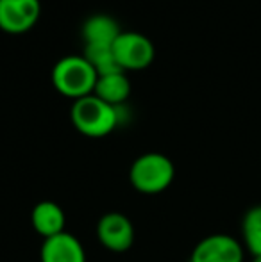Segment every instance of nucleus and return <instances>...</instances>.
<instances>
[{
	"label": "nucleus",
	"mask_w": 261,
	"mask_h": 262,
	"mask_svg": "<svg viewBox=\"0 0 261 262\" xmlns=\"http://www.w3.org/2000/svg\"><path fill=\"white\" fill-rule=\"evenodd\" d=\"M95 97L113 107H120L131 95V82L126 72L101 75L95 84Z\"/></svg>",
	"instance_id": "obj_11"
},
{
	"label": "nucleus",
	"mask_w": 261,
	"mask_h": 262,
	"mask_svg": "<svg viewBox=\"0 0 261 262\" xmlns=\"http://www.w3.org/2000/svg\"><path fill=\"white\" fill-rule=\"evenodd\" d=\"M188 262H244V246L233 235L213 234L193 248Z\"/></svg>",
	"instance_id": "obj_7"
},
{
	"label": "nucleus",
	"mask_w": 261,
	"mask_h": 262,
	"mask_svg": "<svg viewBox=\"0 0 261 262\" xmlns=\"http://www.w3.org/2000/svg\"><path fill=\"white\" fill-rule=\"evenodd\" d=\"M70 118L77 130L88 138H104L118 125V107L106 104L95 95L73 102Z\"/></svg>",
	"instance_id": "obj_1"
},
{
	"label": "nucleus",
	"mask_w": 261,
	"mask_h": 262,
	"mask_svg": "<svg viewBox=\"0 0 261 262\" xmlns=\"http://www.w3.org/2000/svg\"><path fill=\"white\" fill-rule=\"evenodd\" d=\"M175 177L174 162L163 154H143L132 162L129 179L136 191L157 194L170 187Z\"/></svg>",
	"instance_id": "obj_3"
},
{
	"label": "nucleus",
	"mask_w": 261,
	"mask_h": 262,
	"mask_svg": "<svg viewBox=\"0 0 261 262\" xmlns=\"http://www.w3.org/2000/svg\"><path fill=\"white\" fill-rule=\"evenodd\" d=\"M31 220L34 230L45 239L54 237V235L65 232V212L56 202L43 200L39 204H36V207L32 209Z\"/></svg>",
	"instance_id": "obj_9"
},
{
	"label": "nucleus",
	"mask_w": 261,
	"mask_h": 262,
	"mask_svg": "<svg viewBox=\"0 0 261 262\" xmlns=\"http://www.w3.org/2000/svg\"><path fill=\"white\" fill-rule=\"evenodd\" d=\"M113 52L124 72H138L154 61V45L147 36L139 32H122L115 43Z\"/></svg>",
	"instance_id": "obj_4"
},
{
	"label": "nucleus",
	"mask_w": 261,
	"mask_h": 262,
	"mask_svg": "<svg viewBox=\"0 0 261 262\" xmlns=\"http://www.w3.org/2000/svg\"><path fill=\"white\" fill-rule=\"evenodd\" d=\"M252 262H261V257H252Z\"/></svg>",
	"instance_id": "obj_14"
},
{
	"label": "nucleus",
	"mask_w": 261,
	"mask_h": 262,
	"mask_svg": "<svg viewBox=\"0 0 261 262\" xmlns=\"http://www.w3.org/2000/svg\"><path fill=\"white\" fill-rule=\"evenodd\" d=\"M97 237L106 250L122 253L132 246L134 241V227L126 214L108 212L97 223Z\"/></svg>",
	"instance_id": "obj_6"
},
{
	"label": "nucleus",
	"mask_w": 261,
	"mask_h": 262,
	"mask_svg": "<svg viewBox=\"0 0 261 262\" xmlns=\"http://www.w3.org/2000/svg\"><path fill=\"white\" fill-rule=\"evenodd\" d=\"M42 262H86V253L75 235L63 232L45 239L42 246Z\"/></svg>",
	"instance_id": "obj_8"
},
{
	"label": "nucleus",
	"mask_w": 261,
	"mask_h": 262,
	"mask_svg": "<svg viewBox=\"0 0 261 262\" xmlns=\"http://www.w3.org/2000/svg\"><path fill=\"white\" fill-rule=\"evenodd\" d=\"M83 57L91 64L98 77L109 75V73L124 72L122 66L116 61V55L113 52V45H84ZM127 73V72H126Z\"/></svg>",
	"instance_id": "obj_12"
},
{
	"label": "nucleus",
	"mask_w": 261,
	"mask_h": 262,
	"mask_svg": "<svg viewBox=\"0 0 261 262\" xmlns=\"http://www.w3.org/2000/svg\"><path fill=\"white\" fill-rule=\"evenodd\" d=\"M39 0H0V29L9 34H24L39 20Z\"/></svg>",
	"instance_id": "obj_5"
},
{
	"label": "nucleus",
	"mask_w": 261,
	"mask_h": 262,
	"mask_svg": "<svg viewBox=\"0 0 261 262\" xmlns=\"http://www.w3.org/2000/svg\"><path fill=\"white\" fill-rule=\"evenodd\" d=\"M98 75L83 55H66L52 70L54 88L73 102L93 95Z\"/></svg>",
	"instance_id": "obj_2"
},
{
	"label": "nucleus",
	"mask_w": 261,
	"mask_h": 262,
	"mask_svg": "<svg viewBox=\"0 0 261 262\" xmlns=\"http://www.w3.org/2000/svg\"><path fill=\"white\" fill-rule=\"evenodd\" d=\"M122 34L118 21L109 14H93L83 24V38L86 45H113Z\"/></svg>",
	"instance_id": "obj_10"
},
{
	"label": "nucleus",
	"mask_w": 261,
	"mask_h": 262,
	"mask_svg": "<svg viewBox=\"0 0 261 262\" xmlns=\"http://www.w3.org/2000/svg\"><path fill=\"white\" fill-rule=\"evenodd\" d=\"M244 245L252 257H261V205H254L245 212L242 220Z\"/></svg>",
	"instance_id": "obj_13"
}]
</instances>
